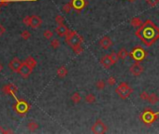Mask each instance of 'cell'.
<instances>
[{
  "label": "cell",
  "instance_id": "cell-1",
  "mask_svg": "<svg viewBox=\"0 0 159 134\" xmlns=\"http://www.w3.org/2000/svg\"><path fill=\"white\" fill-rule=\"evenodd\" d=\"M136 35L145 46L151 47L159 39V28L151 20L145 21L136 31Z\"/></svg>",
  "mask_w": 159,
  "mask_h": 134
},
{
  "label": "cell",
  "instance_id": "cell-2",
  "mask_svg": "<svg viewBox=\"0 0 159 134\" xmlns=\"http://www.w3.org/2000/svg\"><path fill=\"white\" fill-rule=\"evenodd\" d=\"M158 115H159V114L156 113V112H153V110L147 108L140 114L139 119H140V121L146 125V126H151L152 124H153L156 121Z\"/></svg>",
  "mask_w": 159,
  "mask_h": 134
},
{
  "label": "cell",
  "instance_id": "cell-3",
  "mask_svg": "<svg viewBox=\"0 0 159 134\" xmlns=\"http://www.w3.org/2000/svg\"><path fill=\"white\" fill-rule=\"evenodd\" d=\"M115 92L121 99L126 100L133 93V88L127 83L122 82L121 84H119V86L115 88Z\"/></svg>",
  "mask_w": 159,
  "mask_h": 134
},
{
  "label": "cell",
  "instance_id": "cell-4",
  "mask_svg": "<svg viewBox=\"0 0 159 134\" xmlns=\"http://www.w3.org/2000/svg\"><path fill=\"white\" fill-rule=\"evenodd\" d=\"M66 43L71 48L80 45L83 42V38L82 35H80L76 31H69V33L66 35Z\"/></svg>",
  "mask_w": 159,
  "mask_h": 134
},
{
  "label": "cell",
  "instance_id": "cell-5",
  "mask_svg": "<svg viewBox=\"0 0 159 134\" xmlns=\"http://www.w3.org/2000/svg\"><path fill=\"white\" fill-rule=\"evenodd\" d=\"M129 55L133 58L136 61H142L147 56V51L143 50L141 47H137L129 53Z\"/></svg>",
  "mask_w": 159,
  "mask_h": 134
},
{
  "label": "cell",
  "instance_id": "cell-6",
  "mask_svg": "<svg viewBox=\"0 0 159 134\" xmlns=\"http://www.w3.org/2000/svg\"><path fill=\"white\" fill-rule=\"evenodd\" d=\"M108 131L107 126L103 123L101 119H98L92 126V131L96 134H103Z\"/></svg>",
  "mask_w": 159,
  "mask_h": 134
},
{
  "label": "cell",
  "instance_id": "cell-7",
  "mask_svg": "<svg viewBox=\"0 0 159 134\" xmlns=\"http://www.w3.org/2000/svg\"><path fill=\"white\" fill-rule=\"evenodd\" d=\"M129 71L135 77H139V75H140L143 73L144 69H143V66L140 64V61H135L134 64L130 66Z\"/></svg>",
  "mask_w": 159,
  "mask_h": 134
},
{
  "label": "cell",
  "instance_id": "cell-8",
  "mask_svg": "<svg viewBox=\"0 0 159 134\" xmlns=\"http://www.w3.org/2000/svg\"><path fill=\"white\" fill-rule=\"evenodd\" d=\"M32 71H33V68H31L29 65H27L24 62H23L20 67V69L18 71V74L21 75L23 78H27L29 75L32 74Z\"/></svg>",
  "mask_w": 159,
  "mask_h": 134
},
{
  "label": "cell",
  "instance_id": "cell-9",
  "mask_svg": "<svg viewBox=\"0 0 159 134\" xmlns=\"http://www.w3.org/2000/svg\"><path fill=\"white\" fill-rule=\"evenodd\" d=\"M22 62L17 57H14V58H12V60L10 61V64H8V67H10V69L12 71V72H14V73H18V71L20 69V67L22 65Z\"/></svg>",
  "mask_w": 159,
  "mask_h": 134
},
{
  "label": "cell",
  "instance_id": "cell-10",
  "mask_svg": "<svg viewBox=\"0 0 159 134\" xmlns=\"http://www.w3.org/2000/svg\"><path fill=\"white\" fill-rule=\"evenodd\" d=\"M72 7L77 12H81L87 6V2L86 0H72L71 1Z\"/></svg>",
  "mask_w": 159,
  "mask_h": 134
},
{
  "label": "cell",
  "instance_id": "cell-11",
  "mask_svg": "<svg viewBox=\"0 0 159 134\" xmlns=\"http://www.w3.org/2000/svg\"><path fill=\"white\" fill-rule=\"evenodd\" d=\"M100 64L102 65L104 68L109 69L110 66H112L114 64L110 58V55H104L102 58L100 59Z\"/></svg>",
  "mask_w": 159,
  "mask_h": 134
},
{
  "label": "cell",
  "instance_id": "cell-12",
  "mask_svg": "<svg viewBox=\"0 0 159 134\" xmlns=\"http://www.w3.org/2000/svg\"><path fill=\"white\" fill-rule=\"evenodd\" d=\"M15 109H16V111L18 112L19 114H24L26 111H28L29 105H28L27 102H25L24 101H21V102H19L18 104H16Z\"/></svg>",
  "mask_w": 159,
  "mask_h": 134
},
{
  "label": "cell",
  "instance_id": "cell-13",
  "mask_svg": "<svg viewBox=\"0 0 159 134\" xmlns=\"http://www.w3.org/2000/svg\"><path fill=\"white\" fill-rule=\"evenodd\" d=\"M99 46L103 48V50H109V48L112 46V41L109 37H104L100 39Z\"/></svg>",
  "mask_w": 159,
  "mask_h": 134
},
{
  "label": "cell",
  "instance_id": "cell-14",
  "mask_svg": "<svg viewBox=\"0 0 159 134\" xmlns=\"http://www.w3.org/2000/svg\"><path fill=\"white\" fill-rule=\"evenodd\" d=\"M55 31H56V33H57V35H59V37H66V35L69 33L70 30L63 23V24H60V25L57 26Z\"/></svg>",
  "mask_w": 159,
  "mask_h": 134
},
{
  "label": "cell",
  "instance_id": "cell-15",
  "mask_svg": "<svg viewBox=\"0 0 159 134\" xmlns=\"http://www.w3.org/2000/svg\"><path fill=\"white\" fill-rule=\"evenodd\" d=\"M42 23V20L40 19V17H38L37 15H32L31 16V23L30 26L34 29L38 28L39 26Z\"/></svg>",
  "mask_w": 159,
  "mask_h": 134
},
{
  "label": "cell",
  "instance_id": "cell-16",
  "mask_svg": "<svg viewBox=\"0 0 159 134\" xmlns=\"http://www.w3.org/2000/svg\"><path fill=\"white\" fill-rule=\"evenodd\" d=\"M17 91H18V89H17V88L13 84H8V85H6L5 87H3V92L6 93V94L14 95L17 93Z\"/></svg>",
  "mask_w": 159,
  "mask_h": 134
},
{
  "label": "cell",
  "instance_id": "cell-17",
  "mask_svg": "<svg viewBox=\"0 0 159 134\" xmlns=\"http://www.w3.org/2000/svg\"><path fill=\"white\" fill-rule=\"evenodd\" d=\"M68 75V69L66 68L65 66H61L57 70V75H58L59 78H64L67 77Z\"/></svg>",
  "mask_w": 159,
  "mask_h": 134
},
{
  "label": "cell",
  "instance_id": "cell-18",
  "mask_svg": "<svg viewBox=\"0 0 159 134\" xmlns=\"http://www.w3.org/2000/svg\"><path fill=\"white\" fill-rule=\"evenodd\" d=\"M24 64H26L27 65H29L31 68H35L37 65V61L35 60V58H33L32 56H29L25 59V61H24Z\"/></svg>",
  "mask_w": 159,
  "mask_h": 134
},
{
  "label": "cell",
  "instance_id": "cell-19",
  "mask_svg": "<svg viewBox=\"0 0 159 134\" xmlns=\"http://www.w3.org/2000/svg\"><path fill=\"white\" fill-rule=\"evenodd\" d=\"M142 23H143V21H141L140 18H139V17H135L130 21V24H131V26H133V27H138L139 28V26L142 25Z\"/></svg>",
  "mask_w": 159,
  "mask_h": 134
},
{
  "label": "cell",
  "instance_id": "cell-20",
  "mask_svg": "<svg viewBox=\"0 0 159 134\" xmlns=\"http://www.w3.org/2000/svg\"><path fill=\"white\" fill-rule=\"evenodd\" d=\"M129 55V53L128 51H127L125 48H120V50L118 51V56H119V59H121V60H126L127 56Z\"/></svg>",
  "mask_w": 159,
  "mask_h": 134
},
{
  "label": "cell",
  "instance_id": "cell-21",
  "mask_svg": "<svg viewBox=\"0 0 159 134\" xmlns=\"http://www.w3.org/2000/svg\"><path fill=\"white\" fill-rule=\"evenodd\" d=\"M158 101H159V97L156 94V93H152V94L149 95L148 102L151 104H157Z\"/></svg>",
  "mask_w": 159,
  "mask_h": 134
},
{
  "label": "cell",
  "instance_id": "cell-22",
  "mask_svg": "<svg viewBox=\"0 0 159 134\" xmlns=\"http://www.w3.org/2000/svg\"><path fill=\"white\" fill-rule=\"evenodd\" d=\"M81 100H82V97H81V95H80V93H79V92H75V93H73L72 96H71V101L74 102L75 104H79V102H81Z\"/></svg>",
  "mask_w": 159,
  "mask_h": 134
},
{
  "label": "cell",
  "instance_id": "cell-23",
  "mask_svg": "<svg viewBox=\"0 0 159 134\" xmlns=\"http://www.w3.org/2000/svg\"><path fill=\"white\" fill-rule=\"evenodd\" d=\"M27 128L29 129L30 131H35L38 128V124L37 122H35V121H31L27 125Z\"/></svg>",
  "mask_w": 159,
  "mask_h": 134
},
{
  "label": "cell",
  "instance_id": "cell-24",
  "mask_svg": "<svg viewBox=\"0 0 159 134\" xmlns=\"http://www.w3.org/2000/svg\"><path fill=\"white\" fill-rule=\"evenodd\" d=\"M85 102H88V104H94L96 102V96L94 94H92V93H89V94H87L85 96Z\"/></svg>",
  "mask_w": 159,
  "mask_h": 134
},
{
  "label": "cell",
  "instance_id": "cell-25",
  "mask_svg": "<svg viewBox=\"0 0 159 134\" xmlns=\"http://www.w3.org/2000/svg\"><path fill=\"white\" fill-rule=\"evenodd\" d=\"M51 46L52 48H54V50H57L59 47H60V42H59V40L58 39H56V38H54L51 41Z\"/></svg>",
  "mask_w": 159,
  "mask_h": 134
},
{
  "label": "cell",
  "instance_id": "cell-26",
  "mask_svg": "<svg viewBox=\"0 0 159 134\" xmlns=\"http://www.w3.org/2000/svg\"><path fill=\"white\" fill-rule=\"evenodd\" d=\"M81 45H82V44L77 45V46H75V47H73V48H72L73 51H74L75 53H76V54H78V55L82 54V53L83 52V48H82Z\"/></svg>",
  "mask_w": 159,
  "mask_h": 134
},
{
  "label": "cell",
  "instance_id": "cell-27",
  "mask_svg": "<svg viewBox=\"0 0 159 134\" xmlns=\"http://www.w3.org/2000/svg\"><path fill=\"white\" fill-rule=\"evenodd\" d=\"M105 86H106V83L103 81V80H98V81H96V87L98 89H99V90L104 89Z\"/></svg>",
  "mask_w": 159,
  "mask_h": 134
},
{
  "label": "cell",
  "instance_id": "cell-28",
  "mask_svg": "<svg viewBox=\"0 0 159 134\" xmlns=\"http://www.w3.org/2000/svg\"><path fill=\"white\" fill-rule=\"evenodd\" d=\"M72 8H73V7H72L71 2L65 4V5L63 6V10H64L66 13H69V12H70V10H71Z\"/></svg>",
  "mask_w": 159,
  "mask_h": 134
},
{
  "label": "cell",
  "instance_id": "cell-29",
  "mask_svg": "<svg viewBox=\"0 0 159 134\" xmlns=\"http://www.w3.org/2000/svg\"><path fill=\"white\" fill-rule=\"evenodd\" d=\"M43 37L46 39H51V38H52V37H54V33H52L51 30H45L43 33Z\"/></svg>",
  "mask_w": 159,
  "mask_h": 134
},
{
  "label": "cell",
  "instance_id": "cell-30",
  "mask_svg": "<svg viewBox=\"0 0 159 134\" xmlns=\"http://www.w3.org/2000/svg\"><path fill=\"white\" fill-rule=\"evenodd\" d=\"M30 37H31V35H30V33L28 32L27 30H24V31H23V32L21 33V37L23 38V39H24V40L29 39Z\"/></svg>",
  "mask_w": 159,
  "mask_h": 134
},
{
  "label": "cell",
  "instance_id": "cell-31",
  "mask_svg": "<svg viewBox=\"0 0 159 134\" xmlns=\"http://www.w3.org/2000/svg\"><path fill=\"white\" fill-rule=\"evenodd\" d=\"M110 58H112V61H113V64H115L116 62L120 60L119 59V56H118V53H116V52H112L110 53Z\"/></svg>",
  "mask_w": 159,
  "mask_h": 134
},
{
  "label": "cell",
  "instance_id": "cell-32",
  "mask_svg": "<svg viewBox=\"0 0 159 134\" xmlns=\"http://www.w3.org/2000/svg\"><path fill=\"white\" fill-rule=\"evenodd\" d=\"M64 21H65V19H64V17L63 16H61V15H57L56 17H55V22L58 25H60V24H63L64 23Z\"/></svg>",
  "mask_w": 159,
  "mask_h": 134
},
{
  "label": "cell",
  "instance_id": "cell-33",
  "mask_svg": "<svg viewBox=\"0 0 159 134\" xmlns=\"http://www.w3.org/2000/svg\"><path fill=\"white\" fill-rule=\"evenodd\" d=\"M23 23L25 25V26H30V23H31V16H25L23 20Z\"/></svg>",
  "mask_w": 159,
  "mask_h": 134
},
{
  "label": "cell",
  "instance_id": "cell-34",
  "mask_svg": "<svg viewBox=\"0 0 159 134\" xmlns=\"http://www.w3.org/2000/svg\"><path fill=\"white\" fill-rule=\"evenodd\" d=\"M146 2L150 7H156L159 4V0H146Z\"/></svg>",
  "mask_w": 159,
  "mask_h": 134
},
{
  "label": "cell",
  "instance_id": "cell-35",
  "mask_svg": "<svg viewBox=\"0 0 159 134\" xmlns=\"http://www.w3.org/2000/svg\"><path fill=\"white\" fill-rule=\"evenodd\" d=\"M149 93L148 92H146V91H143V92H141L140 93V95H139V97H140V99L141 100H143V101H148V99H149Z\"/></svg>",
  "mask_w": 159,
  "mask_h": 134
},
{
  "label": "cell",
  "instance_id": "cell-36",
  "mask_svg": "<svg viewBox=\"0 0 159 134\" xmlns=\"http://www.w3.org/2000/svg\"><path fill=\"white\" fill-rule=\"evenodd\" d=\"M107 83L109 85V86H113V85L116 83V78L114 77H109L107 80Z\"/></svg>",
  "mask_w": 159,
  "mask_h": 134
},
{
  "label": "cell",
  "instance_id": "cell-37",
  "mask_svg": "<svg viewBox=\"0 0 159 134\" xmlns=\"http://www.w3.org/2000/svg\"><path fill=\"white\" fill-rule=\"evenodd\" d=\"M4 32H5V29H4V28L2 27V25L0 24V35H1Z\"/></svg>",
  "mask_w": 159,
  "mask_h": 134
},
{
  "label": "cell",
  "instance_id": "cell-38",
  "mask_svg": "<svg viewBox=\"0 0 159 134\" xmlns=\"http://www.w3.org/2000/svg\"><path fill=\"white\" fill-rule=\"evenodd\" d=\"M0 133H6V131L2 127H0Z\"/></svg>",
  "mask_w": 159,
  "mask_h": 134
},
{
  "label": "cell",
  "instance_id": "cell-39",
  "mask_svg": "<svg viewBox=\"0 0 159 134\" xmlns=\"http://www.w3.org/2000/svg\"><path fill=\"white\" fill-rule=\"evenodd\" d=\"M2 70H3V65H2L1 64H0V72H1Z\"/></svg>",
  "mask_w": 159,
  "mask_h": 134
},
{
  "label": "cell",
  "instance_id": "cell-40",
  "mask_svg": "<svg viewBox=\"0 0 159 134\" xmlns=\"http://www.w3.org/2000/svg\"><path fill=\"white\" fill-rule=\"evenodd\" d=\"M128 1H129V2H131V3H133V2H135V1H136V0H128Z\"/></svg>",
  "mask_w": 159,
  "mask_h": 134
}]
</instances>
